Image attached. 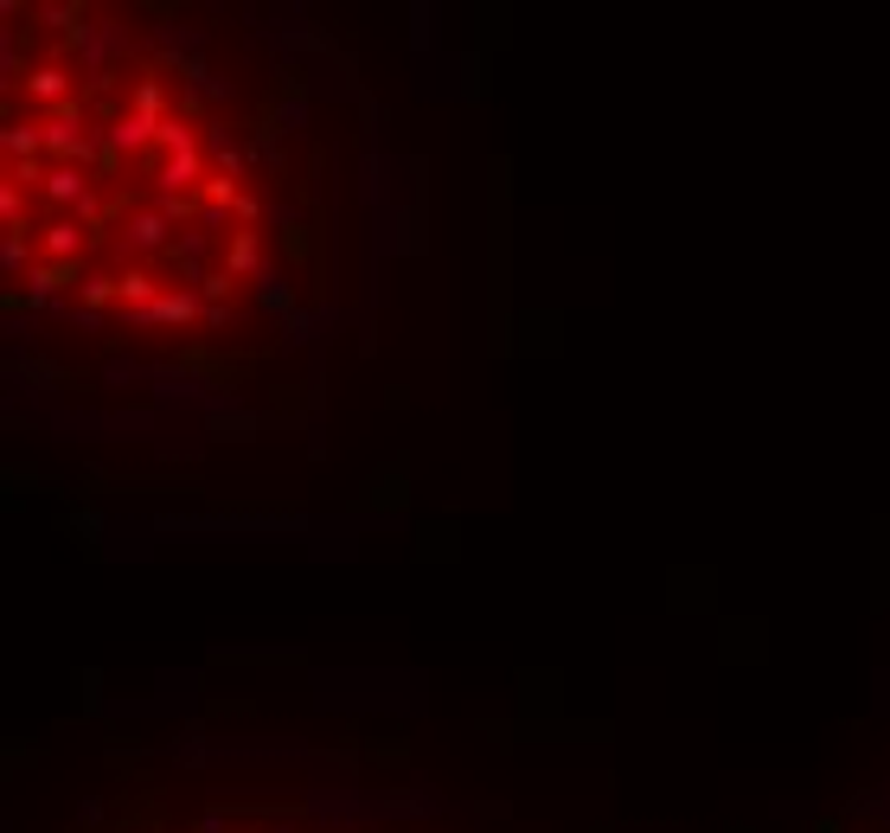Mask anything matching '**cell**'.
<instances>
[{
    "label": "cell",
    "instance_id": "1",
    "mask_svg": "<svg viewBox=\"0 0 890 833\" xmlns=\"http://www.w3.org/2000/svg\"><path fill=\"white\" fill-rule=\"evenodd\" d=\"M7 282L103 341H193L250 308L275 167L231 84L116 7L7 13Z\"/></svg>",
    "mask_w": 890,
    "mask_h": 833
},
{
    "label": "cell",
    "instance_id": "2",
    "mask_svg": "<svg viewBox=\"0 0 890 833\" xmlns=\"http://www.w3.org/2000/svg\"><path fill=\"white\" fill-rule=\"evenodd\" d=\"M224 833H244V828H224Z\"/></svg>",
    "mask_w": 890,
    "mask_h": 833
}]
</instances>
